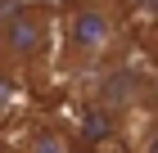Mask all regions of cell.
Instances as JSON below:
<instances>
[{"label":"cell","instance_id":"8992f818","mask_svg":"<svg viewBox=\"0 0 158 153\" xmlns=\"http://www.w3.org/2000/svg\"><path fill=\"white\" fill-rule=\"evenodd\" d=\"M0 9H5V5H0Z\"/></svg>","mask_w":158,"mask_h":153},{"label":"cell","instance_id":"3957f363","mask_svg":"<svg viewBox=\"0 0 158 153\" xmlns=\"http://www.w3.org/2000/svg\"><path fill=\"white\" fill-rule=\"evenodd\" d=\"M135 95H140V77H135V68H109L104 72V81H99L95 99L109 113H122V108L135 104Z\"/></svg>","mask_w":158,"mask_h":153},{"label":"cell","instance_id":"6da1fadb","mask_svg":"<svg viewBox=\"0 0 158 153\" xmlns=\"http://www.w3.org/2000/svg\"><path fill=\"white\" fill-rule=\"evenodd\" d=\"M54 50V23L45 5H5L0 9V68L5 72H36Z\"/></svg>","mask_w":158,"mask_h":153},{"label":"cell","instance_id":"277c9868","mask_svg":"<svg viewBox=\"0 0 158 153\" xmlns=\"http://www.w3.org/2000/svg\"><path fill=\"white\" fill-rule=\"evenodd\" d=\"M23 153H68V140H63L54 126H36L32 135H27Z\"/></svg>","mask_w":158,"mask_h":153},{"label":"cell","instance_id":"7a4b0ae2","mask_svg":"<svg viewBox=\"0 0 158 153\" xmlns=\"http://www.w3.org/2000/svg\"><path fill=\"white\" fill-rule=\"evenodd\" d=\"M118 32H122V23H118V9L109 0H81L63 23L59 63L68 72H90L99 63H109V54L118 50Z\"/></svg>","mask_w":158,"mask_h":153},{"label":"cell","instance_id":"5b68a950","mask_svg":"<svg viewBox=\"0 0 158 153\" xmlns=\"http://www.w3.org/2000/svg\"><path fill=\"white\" fill-rule=\"evenodd\" d=\"M149 153H158V131H154V140H149Z\"/></svg>","mask_w":158,"mask_h":153}]
</instances>
